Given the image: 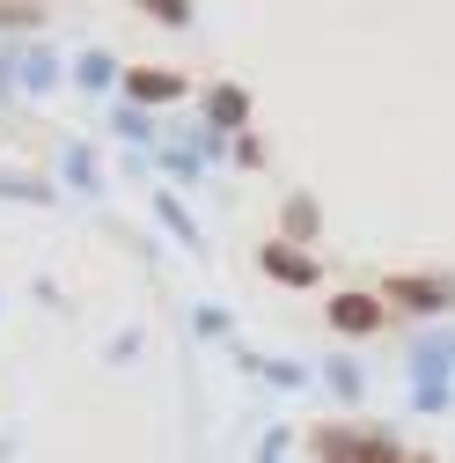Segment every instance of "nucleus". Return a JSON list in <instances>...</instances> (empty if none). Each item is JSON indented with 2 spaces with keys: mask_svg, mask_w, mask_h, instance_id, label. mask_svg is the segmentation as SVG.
Returning a JSON list of instances; mask_svg holds the SVG:
<instances>
[{
  "mask_svg": "<svg viewBox=\"0 0 455 463\" xmlns=\"http://www.w3.org/2000/svg\"><path fill=\"white\" fill-rule=\"evenodd\" d=\"M375 317H382V309H375L367 295H346V302H330V324H338V331H375Z\"/></svg>",
  "mask_w": 455,
  "mask_h": 463,
  "instance_id": "1",
  "label": "nucleus"
},
{
  "mask_svg": "<svg viewBox=\"0 0 455 463\" xmlns=\"http://www.w3.org/2000/svg\"><path fill=\"white\" fill-rule=\"evenodd\" d=\"M265 265H272V272H279V279H294V287H302V279H316V265H309V258H302V250H279V243H272V250H265Z\"/></svg>",
  "mask_w": 455,
  "mask_h": 463,
  "instance_id": "2",
  "label": "nucleus"
},
{
  "mask_svg": "<svg viewBox=\"0 0 455 463\" xmlns=\"http://www.w3.org/2000/svg\"><path fill=\"white\" fill-rule=\"evenodd\" d=\"M133 96H147V103H162V96H177V74H133Z\"/></svg>",
  "mask_w": 455,
  "mask_h": 463,
  "instance_id": "3",
  "label": "nucleus"
}]
</instances>
